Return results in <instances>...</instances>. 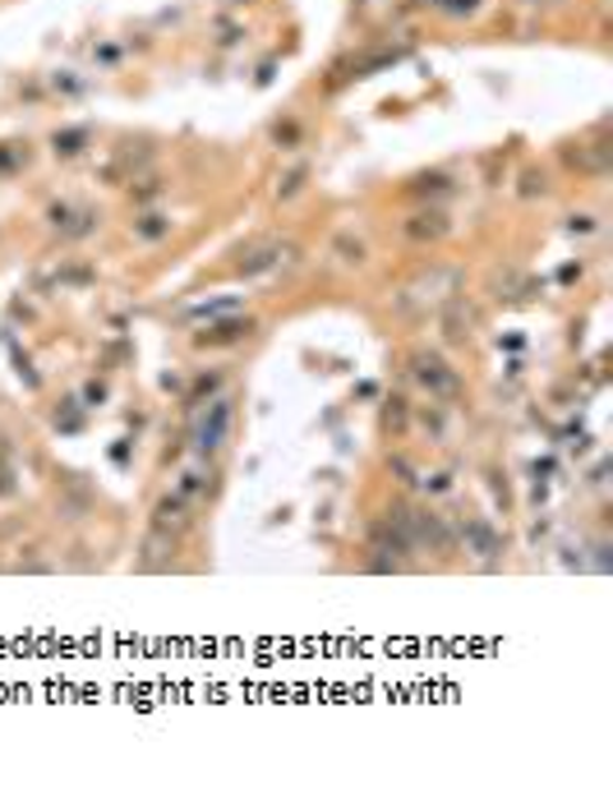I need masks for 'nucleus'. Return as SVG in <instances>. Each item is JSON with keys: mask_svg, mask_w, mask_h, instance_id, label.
Wrapping results in <instances>:
<instances>
[{"mask_svg": "<svg viewBox=\"0 0 613 806\" xmlns=\"http://www.w3.org/2000/svg\"><path fill=\"white\" fill-rule=\"evenodd\" d=\"M457 286H461V272L434 263L429 272L411 276V282L402 286V295H397V314H406V318H425L429 310H438V304H448V300L457 295Z\"/></svg>", "mask_w": 613, "mask_h": 806, "instance_id": "f257e3e1", "label": "nucleus"}, {"mask_svg": "<svg viewBox=\"0 0 613 806\" xmlns=\"http://www.w3.org/2000/svg\"><path fill=\"white\" fill-rule=\"evenodd\" d=\"M411 378L425 387L429 401H457V397H461V378H457V369H453L443 355H434V350H415V355H411Z\"/></svg>", "mask_w": 613, "mask_h": 806, "instance_id": "f03ea898", "label": "nucleus"}, {"mask_svg": "<svg viewBox=\"0 0 613 806\" xmlns=\"http://www.w3.org/2000/svg\"><path fill=\"white\" fill-rule=\"evenodd\" d=\"M231 420H236L231 397H217V401L199 406V420H194V452H199V457H212L221 442H227Z\"/></svg>", "mask_w": 613, "mask_h": 806, "instance_id": "7ed1b4c3", "label": "nucleus"}, {"mask_svg": "<svg viewBox=\"0 0 613 806\" xmlns=\"http://www.w3.org/2000/svg\"><path fill=\"white\" fill-rule=\"evenodd\" d=\"M397 521L406 525L411 544H429L434 553H453V531L443 525V516H438V512H429V507H406Z\"/></svg>", "mask_w": 613, "mask_h": 806, "instance_id": "20e7f679", "label": "nucleus"}, {"mask_svg": "<svg viewBox=\"0 0 613 806\" xmlns=\"http://www.w3.org/2000/svg\"><path fill=\"white\" fill-rule=\"evenodd\" d=\"M46 221H51V231H61V235H70V240H83L93 227H97V212L93 208H74V203H55L51 212H46Z\"/></svg>", "mask_w": 613, "mask_h": 806, "instance_id": "39448f33", "label": "nucleus"}, {"mask_svg": "<svg viewBox=\"0 0 613 806\" xmlns=\"http://www.w3.org/2000/svg\"><path fill=\"white\" fill-rule=\"evenodd\" d=\"M448 231H453V221H448V212H443V208H420V212H415L406 227H402V235L415 240V244H438Z\"/></svg>", "mask_w": 613, "mask_h": 806, "instance_id": "423d86ee", "label": "nucleus"}, {"mask_svg": "<svg viewBox=\"0 0 613 806\" xmlns=\"http://www.w3.org/2000/svg\"><path fill=\"white\" fill-rule=\"evenodd\" d=\"M295 249L291 244H277V240H263V244H249L245 254H240V263H236V272L240 276H259V272H272L282 259H291Z\"/></svg>", "mask_w": 613, "mask_h": 806, "instance_id": "0eeeda50", "label": "nucleus"}, {"mask_svg": "<svg viewBox=\"0 0 613 806\" xmlns=\"http://www.w3.org/2000/svg\"><path fill=\"white\" fill-rule=\"evenodd\" d=\"M153 525H157V531H166V535H176V540H180V535L189 531V525H194L189 503H185V498H176V493H172V498H162V503L153 507Z\"/></svg>", "mask_w": 613, "mask_h": 806, "instance_id": "6e6552de", "label": "nucleus"}, {"mask_svg": "<svg viewBox=\"0 0 613 806\" xmlns=\"http://www.w3.org/2000/svg\"><path fill=\"white\" fill-rule=\"evenodd\" d=\"M563 161L572 166V171H581V176H600V171H609V148H600V144H568L563 148Z\"/></svg>", "mask_w": 613, "mask_h": 806, "instance_id": "1a4fd4ad", "label": "nucleus"}, {"mask_svg": "<svg viewBox=\"0 0 613 806\" xmlns=\"http://www.w3.org/2000/svg\"><path fill=\"white\" fill-rule=\"evenodd\" d=\"M249 332H254V323L249 318H227V323H217V327H208V332H199V346H236V342H245Z\"/></svg>", "mask_w": 613, "mask_h": 806, "instance_id": "9d476101", "label": "nucleus"}, {"mask_svg": "<svg viewBox=\"0 0 613 806\" xmlns=\"http://www.w3.org/2000/svg\"><path fill=\"white\" fill-rule=\"evenodd\" d=\"M461 540L470 544V553H480V558H493V553L503 548V540H498V531H493L489 521H480V516L461 525Z\"/></svg>", "mask_w": 613, "mask_h": 806, "instance_id": "9b49d317", "label": "nucleus"}, {"mask_svg": "<svg viewBox=\"0 0 613 806\" xmlns=\"http://www.w3.org/2000/svg\"><path fill=\"white\" fill-rule=\"evenodd\" d=\"M176 548H180V540L153 525V531H148V544H144V567H148V572H153V567H166V563L176 558Z\"/></svg>", "mask_w": 613, "mask_h": 806, "instance_id": "f8f14e48", "label": "nucleus"}, {"mask_svg": "<svg viewBox=\"0 0 613 806\" xmlns=\"http://www.w3.org/2000/svg\"><path fill=\"white\" fill-rule=\"evenodd\" d=\"M129 235L144 240V244H157V240L172 235V217H166V212H144V217H138L134 227H129Z\"/></svg>", "mask_w": 613, "mask_h": 806, "instance_id": "ddd939ff", "label": "nucleus"}, {"mask_svg": "<svg viewBox=\"0 0 613 806\" xmlns=\"http://www.w3.org/2000/svg\"><path fill=\"white\" fill-rule=\"evenodd\" d=\"M332 259L346 263V268H360L365 263V240H355L351 231H342L337 240H332Z\"/></svg>", "mask_w": 613, "mask_h": 806, "instance_id": "4468645a", "label": "nucleus"}, {"mask_svg": "<svg viewBox=\"0 0 613 806\" xmlns=\"http://www.w3.org/2000/svg\"><path fill=\"white\" fill-rule=\"evenodd\" d=\"M411 193H425V199H438V193H453V176H443V171L415 176V180H411Z\"/></svg>", "mask_w": 613, "mask_h": 806, "instance_id": "2eb2a0df", "label": "nucleus"}, {"mask_svg": "<svg viewBox=\"0 0 613 806\" xmlns=\"http://www.w3.org/2000/svg\"><path fill=\"white\" fill-rule=\"evenodd\" d=\"M83 144H89V129H61V134L51 138L55 157H79V153H83Z\"/></svg>", "mask_w": 613, "mask_h": 806, "instance_id": "dca6fc26", "label": "nucleus"}, {"mask_svg": "<svg viewBox=\"0 0 613 806\" xmlns=\"http://www.w3.org/2000/svg\"><path fill=\"white\" fill-rule=\"evenodd\" d=\"M28 166V144H0V180Z\"/></svg>", "mask_w": 613, "mask_h": 806, "instance_id": "f3484780", "label": "nucleus"}, {"mask_svg": "<svg viewBox=\"0 0 613 806\" xmlns=\"http://www.w3.org/2000/svg\"><path fill=\"white\" fill-rule=\"evenodd\" d=\"M304 180H310V166H295V171H287L282 180H277V199H295V193L304 189Z\"/></svg>", "mask_w": 613, "mask_h": 806, "instance_id": "a211bd4d", "label": "nucleus"}, {"mask_svg": "<svg viewBox=\"0 0 613 806\" xmlns=\"http://www.w3.org/2000/svg\"><path fill=\"white\" fill-rule=\"evenodd\" d=\"M544 189H549V180L540 171H526V193H544Z\"/></svg>", "mask_w": 613, "mask_h": 806, "instance_id": "6ab92c4d", "label": "nucleus"}, {"mask_svg": "<svg viewBox=\"0 0 613 806\" xmlns=\"http://www.w3.org/2000/svg\"><path fill=\"white\" fill-rule=\"evenodd\" d=\"M0 470H10V452H6V442H0Z\"/></svg>", "mask_w": 613, "mask_h": 806, "instance_id": "aec40b11", "label": "nucleus"}]
</instances>
